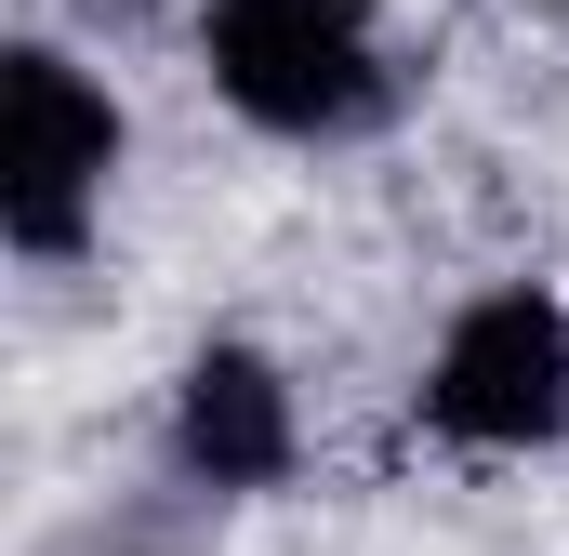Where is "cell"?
<instances>
[{"label":"cell","mask_w":569,"mask_h":556,"mask_svg":"<svg viewBox=\"0 0 569 556\" xmlns=\"http://www.w3.org/2000/svg\"><path fill=\"white\" fill-rule=\"evenodd\" d=\"M199 67L266 146H371L411 107V67L371 0H199Z\"/></svg>","instance_id":"obj_1"},{"label":"cell","mask_w":569,"mask_h":556,"mask_svg":"<svg viewBox=\"0 0 569 556\" xmlns=\"http://www.w3.org/2000/svg\"><path fill=\"white\" fill-rule=\"evenodd\" d=\"M411 424H425L437 450H477V464L569 450V291H543V278L463 291L450 331L425 345Z\"/></svg>","instance_id":"obj_3"},{"label":"cell","mask_w":569,"mask_h":556,"mask_svg":"<svg viewBox=\"0 0 569 556\" xmlns=\"http://www.w3.org/2000/svg\"><path fill=\"white\" fill-rule=\"evenodd\" d=\"M159 450H172L186 490H212V504H266V490L305 477V398H291V371L252 345V331H212V345H186V371H172Z\"/></svg>","instance_id":"obj_4"},{"label":"cell","mask_w":569,"mask_h":556,"mask_svg":"<svg viewBox=\"0 0 569 556\" xmlns=\"http://www.w3.org/2000/svg\"><path fill=\"white\" fill-rule=\"evenodd\" d=\"M120 159H133V120L67 40L0 53V239H13V266H40V278L80 266L107 199H120Z\"/></svg>","instance_id":"obj_2"}]
</instances>
